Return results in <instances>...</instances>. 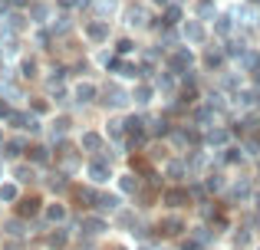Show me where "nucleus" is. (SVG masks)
Here are the masks:
<instances>
[{"label":"nucleus","mask_w":260,"mask_h":250,"mask_svg":"<svg viewBox=\"0 0 260 250\" xmlns=\"http://www.w3.org/2000/svg\"><path fill=\"white\" fill-rule=\"evenodd\" d=\"M178 26H181V40H184V46H204V43H208V37H211L208 20H201V17H184Z\"/></svg>","instance_id":"nucleus-1"},{"label":"nucleus","mask_w":260,"mask_h":250,"mask_svg":"<svg viewBox=\"0 0 260 250\" xmlns=\"http://www.w3.org/2000/svg\"><path fill=\"white\" fill-rule=\"evenodd\" d=\"M191 66H194V53H191V46H175V53L168 56V73H175V76L181 79L184 73H191Z\"/></svg>","instance_id":"nucleus-2"},{"label":"nucleus","mask_w":260,"mask_h":250,"mask_svg":"<svg viewBox=\"0 0 260 250\" xmlns=\"http://www.w3.org/2000/svg\"><path fill=\"white\" fill-rule=\"evenodd\" d=\"M208 26H211V33H214L217 40H228V37H234V33L241 30V26H237V17H234V13H221V10L214 13V20H211Z\"/></svg>","instance_id":"nucleus-3"},{"label":"nucleus","mask_w":260,"mask_h":250,"mask_svg":"<svg viewBox=\"0 0 260 250\" xmlns=\"http://www.w3.org/2000/svg\"><path fill=\"white\" fill-rule=\"evenodd\" d=\"M201 141L211 148H224V145H231V128L228 125H211V128H204Z\"/></svg>","instance_id":"nucleus-4"},{"label":"nucleus","mask_w":260,"mask_h":250,"mask_svg":"<svg viewBox=\"0 0 260 250\" xmlns=\"http://www.w3.org/2000/svg\"><path fill=\"white\" fill-rule=\"evenodd\" d=\"M102 102H106V105H115V109H122V105L132 102V92H125L119 83H109L106 92H102Z\"/></svg>","instance_id":"nucleus-5"},{"label":"nucleus","mask_w":260,"mask_h":250,"mask_svg":"<svg viewBox=\"0 0 260 250\" xmlns=\"http://www.w3.org/2000/svg\"><path fill=\"white\" fill-rule=\"evenodd\" d=\"M194 122L201 128H211V125H221V109H214L211 102H201L194 109Z\"/></svg>","instance_id":"nucleus-6"},{"label":"nucleus","mask_w":260,"mask_h":250,"mask_svg":"<svg viewBox=\"0 0 260 250\" xmlns=\"http://www.w3.org/2000/svg\"><path fill=\"white\" fill-rule=\"evenodd\" d=\"M83 33L92 40V43H106V40H109V20H99V17L89 20V23L83 26Z\"/></svg>","instance_id":"nucleus-7"},{"label":"nucleus","mask_w":260,"mask_h":250,"mask_svg":"<svg viewBox=\"0 0 260 250\" xmlns=\"http://www.w3.org/2000/svg\"><path fill=\"white\" fill-rule=\"evenodd\" d=\"M89 178L99 181V185L109 181V178H112V165H109L106 158H92V161H89Z\"/></svg>","instance_id":"nucleus-8"},{"label":"nucleus","mask_w":260,"mask_h":250,"mask_svg":"<svg viewBox=\"0 0 260 250\" xmlns=\"http://www.w3.org/2000/svg\"><path fill=\"white\" fill-rule=\"evenodd\" d=\"M125 23L128 26H148V10L142 4H132V7H125Z\"/></svg>","instance_id":"nucleus-9"},{"label":"nucleus","mask_w":260,"mask_h":250,"mask_svg":"<svg viewBox=\"0 0 260 250\" xmlns=\"http://www.w3.org/2000/svg\"><path fill=\"white\" fill-rule=\"evenodd\" d=\"M152 99H155V86L152 83H139L132 89V102L135 105H152Z\"/></svg>","instance_id":"nucleus-10"},{"label":"nucleus","mask_w":260,"mask_h":250,"mask_svg":"<svg viewBox=\"0 0 260 250\" xmlns=\"http://www.w3.org/2000/svg\"><path fill=\"white\" fill-rule=\"evenodd\" d=\"M95 96H99V89H95V86L92 83H76V86H73V99H76V102H92V99Z\"/></svg>","instance_id":"nucleus-11"},{"label":"nucleus","mask_w":260,"mask_h":250,"mask_svg":"<svg viewBox=\"0 0 260 250\" xmlns=\"http://www.w3.org/2000/svg\"><path fill=\"white\" fill-rule=\"evenodd\" d=\"M214 13H217V0H198L194 4V17H201V20H214Z\"/></svg>","instance_id":"nucleus-12"},{"label":"nucleus","mask_w":260,"mask_h":250,"mask_svg":"<svg viewBox=\"0 0 260 250\" xmlns=\"http://www.w3.org/2000/svg\"><path fill=\"white\" fill-rule=\"evenodd\" d=\"M188 201H191V191H184V188L165 191V204H172V207H181V204H188Z\"/></svg>","instance_id":"nucleus-13"},{"label":"nucleus","mask_w":260,"mask_h":250,"mask_svg":"<svg viewBox=\"0 0 260 250\" xmlns=\"http://www.w3.org/2000/svg\"><path fill=\"white\" fill-rule=\"evenodd\" d=\"M224 59H228V56H224V46H214V50L204 53V66H208V69H221Z\"/></svg>","instance_id":"nucleus-14"},{"label":"nucleus","mask_w":260,"mask_h":250,"mask_svg":"<svg viewBox=\"0 0 260 250\" xmlns=\"http://www.w3.org/2000/svg\"><path fill=\"white\" fill-rule=\"evenodd\" d=\"M165 174H168V178H175V181H181L184 174H188V161H181V158H172V161L165 165Z\"/></svg>","instance_id":"nucleus-15"},{"label":"nucleus","mask_w":260,"mask_h":250,"mask_svg":"<svg viewBox=\"0 0 260 250\" xmlns=\"http://www.w3.org/2000/svg\"><path fill=\"white\" fill-rule=\"evenodd\" d=\"M106 227H109V224H106L102 218H95V214H86V218H83V231L92 234V237H95V234H102Z\"/></svg>","instance_id":"nucleus-16"},{"label":"nucleus","mask_w":260,"mask_h":250,"mask_svg":"<svg viewBox=\"0 0 260 250\" xmlns=\"http://www.w3.org/2000/svg\"><path fill=\"white\" fill-rule=\"evenodd\" d=\"M79 145H83L86 152H99V148H102V135H99V132H83Z\"/></svg>","instance_id":"nucleus-17"},{"label":"nucleus","mask_w":260,"mask_h":250,"mask_svg":"<svg viewBox=\"0 0 260 250\" xmlns=\"http://www.w3.org/2000/svg\"><path fill=\"white\" fill-rule=\"evenodd\" d=\"M241 158H244V155H241V148H237V145H224L221 148V165H237Z\"/></svg>","instance_id":"nucleus-18"},{"label":"nucleus","mask_w":260,"mask_h":250,"mask_svg":"<svg viewBox=\"0 0 260 250\" xmlns=\"http://www.w3.org/2000/svg\"><path fill=\"white\" fill-rule=\"evenodd\" d=\"M250 194H254V188H250L247 181H237V185L231 188V198L234 201H250Z\"/></svg>","instance_id":"nucleus-19"},{"label":"nucleus","mask_w":260,"mask_h":250,"mask_svg":"<svg viewBox=\"0 0 260 250\" xmlns=\"http://www.w3.org/2000/svg\"><path fill=\"white\" fill-rule=\"evenodd\" d=\"M53 33H70L73 30V17H70V13H59V17H53Z\"/></svg>","instance_id":"nucleus-20"},{"label":"nucleus","mask_w":260,"mask_h":250,"mask_svg":"<svg viewBox=\"0 0 260 250\" xmlns=\"http://www.w3.org/2000/svg\"><path fill=\"white\" fill-rule=\"evenodd\" d=\"M46 221H50V224H63L66 221V207L63 204H50L46 207Z\"/></svg>","instance_id":"nucleus-21"},{"label":"nucleus","mask_w":260,"mask_h":250,"mask_svg":"<svg viewBox=\"0 0 260 250\" xmlns=\"http://www.w3.org/2000/svg\"><path fill=\"white\" fill-rule=\"evenodd\" d=\"M4 20H7V23H4V26H7V30H13V33H20V30H23V13H20V10H13V13H7V17H4Z\"/></svg>","instance_id":"nucleus-22"},{"label":"nucleus","mask_w":260,"mask_h":250,"mask_svg":"<svg viewBox=\"0 0 260 250\" xmlns=\"http://www.w3.org/2000/svg\"><path fill=\"white\" fill-rule=\"evenodd\" d=\"M4 231L10 234V237H23V234H26V224L20 218H13V221H7V224H4Z\"/></svg>","instance_id":"nucleus-23"},{"label":"nucleus","mask_w":260,"mask_h":250,"mask_svg":"<svg viewBox=\"0 0 260 250\" xmlns=\"http://www.w3.org/2000/svg\"><path fill=\"white\" fill-rule=\"evenodd\" d=\"M23 148H26V141H23V138H13V141H7V145H4V155H7V158H17Z\"/></svg>","instance_id":"nucleus-24"},{"label":"nucleus","mask_w":260,"mask_h":250,"mask_svg":"<svg viewBox=\"0 0 260 250\" xmlns=\"http://www.w3.org/2000/svg\"><path fill=\"white\" fill-rule=\"evenodd\" d=\"M20 214H23V218H33V214H40V201H37V198L20 201Z\"/></svg>","instance_id":"nucleus-25"},{"label":"nucleus","mask_w":260,"mask_h":250,"mask_svg":"<svg viewBox=\"0 0 260 250\" xmlns=\"http://www.w3.org/2000/svg\"><path fill=\"white\" fill-rule=\"evenodd\" d=\"M119 188H122L125 194H135V191H139V178H135V174H122Z\"/></svg>","instance_id":"nucleus-26"},{"label":"nucleus","mask_w":260,"mask_h":250,"mask_svg":"<svg viewBox=\"0 0 260 250\" xmlns=\"http://www.w3.org/2000/svg\"><path fill=\"white\" fill-rule=\"evenodd\" d=\"M112 138H125V122L122 119H109V128H106Z\"/></svg>","instance_id":"nucleus-27"},{"label":"nucleus","mask_w":260,"mask_h":250,"mask_svg":"<svg viewBox=\"0 0 260 250\" xmlns=\"http://www.w3.org/2000/svg\"><path fill=\"white\" fill-rule=\"evenodd\" d=\"M99 211H115V207H119V198H115V194H99Z\"/></svg>","instance_id":"nucleus-28"},{"label":"nucleus","mask_w":260,"mask_h":250,"mask_svg":"<svg viewBox=\"0 0 260 250\" xmlns=\"http://www.w3.org/2000/svg\"><path fill=\"white\" fill-rule=\"evenodd\" d=\"M161 231H165V234H181V231H184L181 218H168V221H161Z\"/></svg>","instance_id":"nucleus-29"},{"label":"nucleus","mask_w":260,"mask_h":250,"mask_svg":"<svg viewBox=\"0 0 260 250\" xmlns=\"http://www.w3.org/2000/svg\"><path fill=\"white\" fill-rule=\"evenodd\" d=\"M30 158L37 161V165H46V161H50V148H43V145L30 148Z\"/></svg>","instance_id":"nucleus-30"},{"label":"nucleus","mask_w":260,"mask_h":250,"mask_svg":"<svg viewBox=\"0 0 260 250\" xmlns=\"http://www.w3.org/2000/svg\"><path fill=\"white\" fill-rule=\"evenodd\" d=\"M13 178H17V181H33V178H37V171H33V168H26V165H17Z\"/></svg>","instance_id":"nucleus-31"},{"label":"nucleus","mask_w":260,"mask_h":250,"mask_svg":"<svg viewBox=\"0 0 260 250\" xmlns=\"http://www.w3.org/2000/svg\"><path fill=\"white\" fill-rule=\"evenodd\" d=\"M204 188H208V191H221V188H224V178H221V174H208Z\"/></svg>","instance_id":"nucleus-32"},{"label":"nucleus","mask_w":260,"mask_h":250,"mask_svg":"<svg viewBox=\"0 0 260 250\" xmlns=\"http://www.w3.org/2000/svg\"><path fill=\"white\" fill-rule=\"evenodd\" d=\"M0 201H17V185H0Z\"/></svg>","instance_id":"nucleus-33"},{"label":"nucleus","mask_w":260,"mask_h":250,"mask_svg":"<svg viewBox=\"0 0 260 250\" xmlns=\"http://www.w3.org/2000/svg\"><path fill=\"white\" fill-rule=\"evenodd\" d=\"M66 240H70V237H66V231H53L50 234V247H66Z\"/></svg>","instance_id":"nucleus-34"},{"label":"nucleus","mask_w":260,"mask_h":250,"mask_svg":"<svg viewBox=\"0 0 260 250\" xmlns=\"http://www.w3.org/2000/svg\"><path fill=\"white\" fill-rule=\"evenodd\" d=\"M50 188H53V191H66V178H63V174H53V178H50Z\"/></svg>","instance_id":"nucleus-35"},{"label":"nucleus","mask_w":260,"mask_h":250,"mask_svg":"<svg viewBox=\"0 0 260 250\" xmlns=\"http://www.w3.org/2000/svg\"><path fill=\"white\" fill-rule=\"evenodd\" d=\"M37 76V63L33 59H23V79H33Z\"/></svg>","instance_id":"nucleus-36"},{"label":"nucleus","mask_w":260,"mask_h":250,"mask_svg":"<svg viewBox=\"0 0 260 250\" xmlns=\"http://www.w3.org/2000/svg\"><path fill=\"white\" fill-rule=\"evenodd\" d=\"M115 50H119L122 56H128V53H132V40H119V46H115Z\"/></svg>","instance_id":"nucleus-37"},{"label":"nucleus","mask_w":260,"mask_h":250,"mask_svg":"<svg viewBox=\"0 0 260 250\" xmlns=\"http://www.w3.org/2000/svg\"><path fill=\"white\" fill-rule=\"evenodd\" d=\"M194 240H201V244H208V240H211L208 227H198V231H194Z\"/></svg>","instance_id":"nucleus-38"},{"label":"nucleus","mask_w":260,"mask_h":250,"mask_svg":"<svg viewBox=\"0 0 260 250\" xmlns=\"http://www.w3.org/2000/svg\"><path fill=\"white\" fill-rule=\"evenodd\" d=\"M181 250H204V247H201V240H184Z\"/></svg>","instance_id":"nucleus-39"},{"label":"nucleus","mask_w":260,"mask_h":250,"mask_svg":"<svg viewBox=\"0 0 260 250\" xmlns=\"http://www.w3.org/2000/svg\"><path fill=\"white\" fill-rule=\"evenodd\" d=\"M250 204H254V211L260 214V191H254V194H250Z\"/></svg>","instance_id":"nucleus-40"},{"label":"nucleus","mask_w":260,"mask_h":250,"mask_svg":"<svg viewBox=\"0 0 260 250\" xmlns=\"http://www.w3.org/2000/svg\"><path fill=\"white\" fill-rule=\"evenodd\" d=\"M0 250H20V244H17V240H7V244L0 247Z\"/></svg>","instance_id":"nucleus-41"},{"label":"nucleus","mask_w":260,"mask_h":250,"mask_svg":"<svg viewBox=\"0 0 260 250\" xmlns=\"http://www.w3.org/2000/svg\"><path fill=\"white\" fill-rule=\"evenodd\" d=\"M7 116H10V105H7V102H0V119H7Z\"/></svg>","instance_id":"nucleus-42"},{"label":"nucleus","mask_w":260,"mask_h":250,"mask_svg":"<svg viewBox=\"0 0 260 250\" xmlns=\"http://www.w3.org/2000/svg\"><path fill=\"white\" fill-rule=\"evenodd\" d=\"M148 4H155V7H168L172 0H148Z\"/></svg>","instance_id":"nucleus-43"},{"label":"nucleus","mask_w":260,"mask_h":250,"mask_svg":"<svg viewBox=\"0 0 260 250\" xmlns=\"http://www.w3.org/2000/svg\"><path fill=\"white\" fill-rule=\"evenodd\" d=\"M0 145H4V132H0Z\"/></svg>","instance_id":"nucleus-44"},{"label":"nucleus","mask_w":260,"mask_h":250,"mask_svg":"<svg viewBox=\"0 0 260 250\" xmlns=\"http://www.w3.org/2000/svg\"><path fill=\"white\" fill-rule=\"evenodd\" d=\"M142 250H148V247H142Z\"/></svg>","instance_id":"nucleus-45"},{"label":"nucleus","mask_w":260,"mask_h":250,"mask_svg":"<svg viewBox=\"0 0 260 250\" xmlns=\"http://www.w3.org/2000/svg\"><path fill=\"white\" fill-rule=\"evenodd\" d=\"M115 250H122V247H115Z\"/></svg>","instance_id":"nucleus-46"},{"label":"nucleus","mask_w":260,"mask_h":250,"mask_svg":"<svg viewBox=\"0 0 260 250\" xmlns=\"http://www.w3.org/2000/svg\"><path fill=\"white\" fill-rule=\"evenodd\" d=\"M257 250H260V247H257Z\"/></svg>","instance_id":"nucleus-47"}]
</instances>
